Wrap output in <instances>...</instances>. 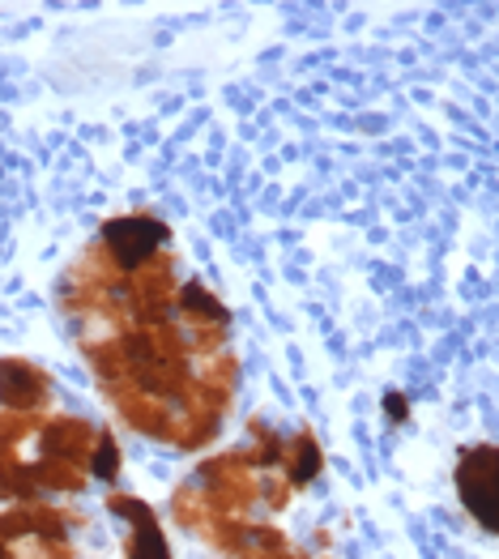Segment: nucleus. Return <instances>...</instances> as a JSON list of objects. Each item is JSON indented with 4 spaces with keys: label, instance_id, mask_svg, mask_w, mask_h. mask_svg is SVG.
Masks as SVG:
<instances>
[{
    "label": "nucleus",
    "instance_id": "5",
    "mask_svg": "<svg viewBox=\"0 0 499 559\" xmlns=\"http://www.w3.org/2000/svg\"><path fill=\"white\" fill-rule=\"evenodd\" d=\"M277 466L286 469V487H308L324 469V453H320L317 436L308 427H299L290 440H282V462Z\"/></svg>",
    "mask_w": 499,
    "mask_h": 559
},
{
    "label": "nucleus",
    "instance_id": "4",
    "mask_svg": "<svg viewBox=\"0 0 499 559\" xmlns=\"http://www.w3.org/2000/svg\"><path fill=\"white\" fill-rule=\"evenodd\" d=\"M107 509L133 521V538L124 547V559H171V547L163 538V525H158V516H154V509L145 500L124 496V491H111L107 496Z\"/></svg>",
    "mask_w": 499,
    "mask_h": 559
},
{
    "label": "nucleus",
    "instance_id": "8",
    "mask_svg": "<svg viewBox=\"0 0 499 559\" xmlns=\"http://www.w3.org/2000/svg\"><path fill=\"white\" fill-rule=\"evenodd\" d=\"M384 415H389L393 423H406L409 419V402L402 397V393H389V397H384Z\"/></svg>",
    "mask_w": 499,
    "mask_h": 559
},
{
    "label": "nucleus",
    "instance_id": "9",
    "mask_svg": "<svg viewBox=\"0 0 499 559\" xmlns=\"http://www.w3.org/2000/svg\"><path fill=\"white\" fill-rule=\"evenodd\" d=\"M0 559H13V547H9L4 538H0Z\"/></svg>",
    "mask_w": 499,
    "mask_h": 559
},
{
    "label": "nucleus",
    "instance_id": "1",
    "mask_svg": "<svg viewBox=\"0 0 499 559\" xmlns=\"http://www.w3.org/2000/svg\"><path fill=\"white\" fill-rule=\"evenodd\" d=\"M171 239V227L154 214H120L107 218L98 231V252L120 270V274H136L145 270L154 257H163V243Z\"/></svg>",
    "mask_w": 499,
    "mask_h": 559
},
{
    "label": "nucleus",
    "instance_id": "7",
    "mask_svg": "<svg viewBox=\"0 0 499 559\" xmlns=\"http://www.w3.org/2000/svg\"><path fill=\"white\" fill-rule=\"evenodd\" d=\"M91 478L98 483H116L120 478V444H116V436L107 431V427H98V436H94V449H91Z\"/></svg>",
    "mask_w": 499,
    "mask_h": 559
},
{
    "label": "nucleus",
    "instance_id": "6",
    "mask_svg": "<svg viewBox=\"0 0 499 559\" xmlns=\"http://www.w3.org/2000/svg\"><path fill=\"white\" fill-rule=\"evenodd\" d=\"M176 312H180V321H188V325H218V329L230 325L227 304L205 282H183L180 295H176Z\"/></svg>",
    "mask_w": 499,
    "mask_h": 559
},
{
    "label": "nucleus",
    "instance_id": "2",
    "mask_svg": "<svg viewBox=\"0 0 499 559\" xmlns=\"http://www.w3.org/2000/svg\"><path fill=\"white\" fill-rule=\"evenodd\" d=\"M456 491H461V504L474 513V521L491 534L499 525V453L496 444H470L461 449V462H456Z\"/></svg>",
    "mask_w": 499,
    "mask_h": 559
},
{
    "label": "nucleus",
    "instance_id": "3",
    "mask_svg": "<svg viewBox=\"0 0 499 559\" xmlns=\"http://www.w3.org/2000/svg\"><path fill=\"white\" fill-rule=\"evenodd\" d=\"M51 397V376L31 359H0V406L13 415H35Z\"/></svg>",
    "mask_w": 499,
    "mask_h": 559
}]
</instances>
